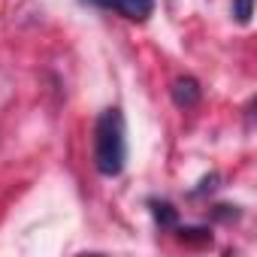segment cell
Listing matches in <instances>:
<instances>
[{"mask_svg": "<svg viewBox=\"0 0 257 257\" xmlns=\"http://www.w3.org/2000/svg\"><path fill=\"white\" fill-rule=\"evenodd\" d=\"M127 161V131L121 109L109 106L94 124V167L100 176H118Z\"/></svg>", "mask_w": 257, "mask_h": 257, "instance_id": "1", "label": "cell"}, {"mask_svg": "<svg viewBox=\"0 0 257 257\" xmlns=\"http://www.w3.org/2000/svg\"><path fill=\"white\" fill-rule=\"evenodd\" d=\"M82 4L97 10H112L127 22H146L155 13V0H82Z\"/></svg>", "mask_w": 257, "mask_h": 257, "instance_id": "2", "label": "cell"}, {"mask_svg": "<svg viewBox=\"0 0 257 257\" xmlns=\"http://www.w3.org/2000/svg\"><path fill=\"white\" fill-rule=\"evenodd\" d=\"M170 91H173V103H176L179 109H194V106L200 103V97H203L200 82H197L194 76H179Z\"/></svg>", "mask_w": 257, "mask_h": 257, "instance_id": "3", "label": "cell"}, {"mask_svg": "<svg viewBox=\"0 0 257 257\" xmlns=\"http://www.w3.org/2000/svg\"><path fill=\"white\" fill-rule=\"evenodd\" d=\"M149 206H152V212H155V218H158L161 227H176V218H179V215H176V209H173L170 203H158V200H152Z\"/></svg>", "mask_w": 257, "mask_h": 257, "instance_id": "4", "label": "cell"}, {"mask_svg": "<svg viewBox=\"0 0 257 257\" xmlns=\"http://www.w3.org/2000/svg\"><path fill=\"white\" fill-rule=\"evenodd\" d=\"M251 4H254V0H233V16H236L239 25L251 22Z\"/></svg>", "mask_w": 257, "mask_h": 257, "instance_id": "5", "label": "cell"}]
</instances>
